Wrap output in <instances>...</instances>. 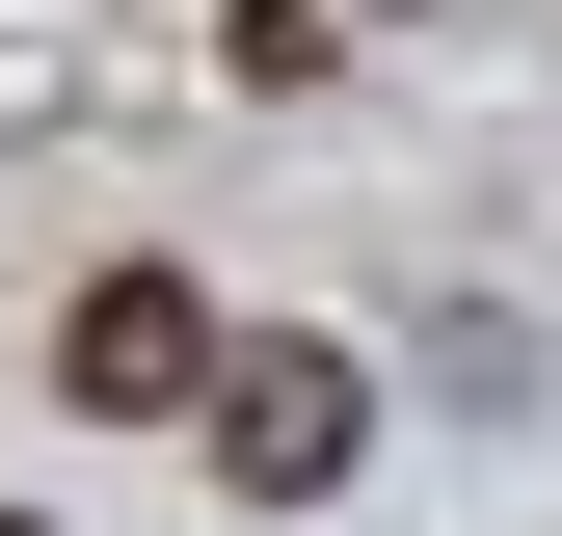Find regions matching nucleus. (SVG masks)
<instances>
[{"mask_svg":"<svg viewBox=\"0 0 562 536\" xmlns=\"http://www.w3.org/2000/svg\"><path fill=\"white\" fill-rule=\"evenodd\" d=\"M54 376H81L108 429H215V376H241V322L188 295V268H81V322H54Z\"/></svg>","mask_w":562,"mask_h":536,"instance_id":"obj_1","label":"nucleus"},{"mask_svg":"<svg viewBox=\"0 0 562 536\" xmlns=\"http://www.w3.org/2000/svg\"><path fill=\"white\" fill-rule=\"evenodd\" d=\"M348 456H375V376H348L322 322H268V349L215 376V483H241V510H322Z\"/></svg>","mask_w":562,"mask_h":536,"instance_id":"obj_2","label":"nucleus"},{"mask_svg":"<svg viewBox=\"0 0 562 536\" xmlns=\"http://www.w3.org/2000/svg\"><path fill=\"white\" fill-rule=\"evenodd\" d=\"M0 536H54V510H0Z\"/></svg>","mask_w":562,"mask_h":536,"instance_id":"obj_3","label":"nucleus"}]
</instances>
